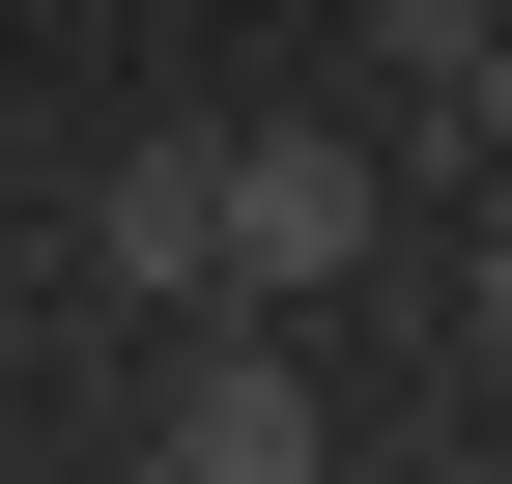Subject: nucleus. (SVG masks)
I'll list each match as a JSON object with an SVG mask.
<instances>
[{"label": "nucleus", "mask_w": 512, "mask_h": 484, "mask_svg": "<svg viewBox=\"0 0 512 484\" xmlns=\"http://www.w3.org/2000/svg\"><path fill=\"white\" fill-rule=\"evenodd\" d=\"M456 371L512 399V228H484V257H456Z\"/></svg>", "instance_id": "nucleus-4"}, {"label": "nucleus", "mask_w": 512, "mask_h": 484, "mask_svg": "<svg viewBox=\"0 0 512 484\" xmlns=\"http://www.w3.org/2000/svg\"><path fill=\"white\" fill-rule=\"evenodd\" d=\"M86 285H114V314H200V285H228V143H114L86 171Z\"/></svg>", "instance_id": "nucleus-3"}, {"label": "nucleus", "mask_w": 512, "mask_h": 484, "mask_svg": "<svg viewBox=\"0 0 512 484\" xmlns=\"http://www.w3.org/2000/svg\"><path fill=\"white\" fill-rule=\"evenodd\" d=\"M370 228H399V171H370L342 114H228V285H256V314L370 285Z\"/></svg>", "instance_id": "nucleus-1"}, {"label": "nucleus", "mask_w": 512, "mask_h": 484, "mask_svg": "<svg viewBox=\"0 0 512 484\" xmlns=\"http://www.w3.org/2000/svg\"><path fill=\"white\" fill-rule=\"evenodd\" d=\"M342 29H370V57H399V86H427V57H456V29H484V0H342Z\"/></svg>", "instance_id": "nucleus-5"}, {"label": "nucleus", "mask_w": 512, "mask_h": 484, "mask_svg": "<svg viewBox=\"0 0 512 484\" xmlns=\"http://www.w3.org/2000/svg\"><path fill=\"white\" fill-rule=\"evenodd\" d=\"M171 456H200V484H313V456H342V399H313V342L256 314V285L171 314Z\"/></svg>", "instance_id": "nucleus-2"}]
</instances>
